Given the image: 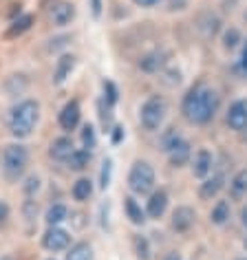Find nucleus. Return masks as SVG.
<instances>
[{
  "instance_id": "nucleus-1",
  "label": "nucleus",
  "mask_w": 247,
  "mask_h": 260,
  "mask_svg": "<svg viewBox=\"0 0 247 260\" xmlns=\"http://www.w3.org/2000/svg\"><path fill=\"white\" fill-rule=\"evenodd\" d=\"M221 106V95L207 84H197L188 90V95L183 97L181 104V113L190 123H207L214 119L217 110Z\"/></svg>"
},
{
  "instance_id": "nucleus-2",
  "label": "nucleus",
  "mask_w": 247,
  "mask_h": 260,
  "mask_svg": "<svg viewBox=\"0 0 247 260\" xmlns=\"http://www.w3.org/2000/svg\"><path fill=\"white\" fill-rule=\"evenodd\" d=\"M38 117H40V104L34 102V100L20 102L14 110H11V117H9L11 135L18 137V139L29 137L31 130H34L36 123H38Z\"/></svg>"
},
{
  "instance_id": "nucleus-3",
  "label": "nucleus",
  "mask_w": 247,
  "mask_h": 260,
  "mask_svg": "<svg viewBox=\"0 0 247 260\" xmlns=\"http://www.w3.org/2000/svg\"><path fill=\"white\" fill-rule=\"evenodd\" d=\"M29 166V152L27 148L20 146V144H11L5 148V154H3V170H5V177L9 181H18L22 177V172L27 170Z\"/></svg>"
},
{
  "instance_id": "nucleus-4",
  "label": "nucleus",
  "mask_w": 247,
  "mask_h": 260,
  "mask_svg": "<svg viewBox=\"0 0 247 260\" xmlns=\"http://www.w3.org/2000/svg\"><path fill=\"white\" fill-rule=\"evenodd\" d=\"M166 110H168V106H166L164 97H161V95H150L144 102L141 110H139L141 126H144L146 130H150V133L159 130L161 123H164V119H166Z\"/></svg>"
},
{
  "instance_id": "nucleus-5",
  "label": "nucleus",
  "mask_w": 247,
  "mask_h": 260,
  "mask_svg": "<svg viewBox=\"0 0 247 260\" xmlns=\"http://www.w3.org/2000/svg\"><path fill=\"white\" fill-rule=\"evenodd\" d=\"M128 187L135 194H148L155 187V170L148 161H135L128 174Z\"/></svg>"
},
{
  "instance_id": "nucleus-6",
  "label": "nucleus",
  "mask_w": 247,
  "mask_h": 260,
  "mask_svg": "<svg viewBox=\"0 0 247 260\" xmlns=\"http://www.w3.org/2000/svg\"><path fill=\"white\" fill-rule=\"evenodd\" d=\"M49 18L57 27H64V24H69L75 18V7L67 3V0H53L49 5Z\"/></svg>"
},
{
  "instance_id": "nucleus-7",
  "label": "nucleus",
  "mask_w": 247,
  "mask_h": 260,
  "mask_svg": "<svg viewBox=\"0 0 247 260\" xmlns=\"http://www.w3.org/2000/svg\"><path fill=\"white\" fill-rule=\"evenodd\" d=\"M71 243V236H69V232H64L60 230V227H49L47 232H44V236H42V245H44V249H49V251H64L69 247Z\"/></svg>"
},
{
  "instance_id": "nucleus-8",
  "label": "nucleus",
  "mask_w": 247,
  "mask_h": 260,
  "mask_svg": "<svg viewBox=\"0 0 247 260\" xmlns=\"http://www.w3.org/2000/svg\"><path fill=\"white\" fill-rule=\"evenodd\" d=\"M225 121L232 130H245L247 128V100H236L227 108Z\"/></svg>"
},
{
  "instance_id": "nucleus-9",
  "label": "nucleus",
  "mask_w": 247,
  "mask_h": 260,
  "mask_svg": "<svg viewBox=\"0 0 247 260\" xmlns=\"http://www.w3.org/2000/svg\"><path fill=\"white\" fill-rule=\"evenodd\" d=\"M194 218H197V214H194V210L190 205H179L177 210L172 212L170 225H172L174 232L186 234V232H190V227L194 225Z\"/></svg>"
},
{
  "instance_id": "nucleus-10",
  "label": "nucleus",
  "mask_w": 247,
  "mask_h": 260,
  "mask_svg": "<svg viewBox=\"0 0 247 260\" xmlns=\"http://www.w3.org/2000/svg\"><path fill=\"white\" fill-rule=\"evenodd\" d=\"M80 115H82L80 104H77L75 100H73V102H69L67 106L62 108V113H60V128H62V130H67V133L75 130V128H77V123H80Z\"/></svg>"
},
{
  "instance_id": "nucleus-11",
  "label": "nucleus",
  "mask_w": 247,
  "mask_h": 260,
  "mask_svg": "<svg viewBox=\"0 0 247 260\" xmlns=\"http://www.w3.org/2000/svg\"><path fill=\"white\" fill-rule=\"evenodd\" d=\"M192 152H190V144H188L186 139H179L177 144H174L170 150H168V159H170V166L172 168H181L186 166L188 161H190Z\"/></svg>"
},
{
  "instance_id": "nucleus-12",
  "label": "nucleus",
  "mask_w": 247,
  "mask_h": 260,
  "mask_svg": "<svg viewBox=\"0 0 247 260\" xmlns=\"http://www.w3.org/2000/svg\"><path fill=\"white\" fill-rule=\"evenodd\" d=\"M192 172H194V177H199V179H205L207 174L212 172V152H210V150L201 148V150L194 154Z\"/></svg>"
},
{
  "instance_id": "nucleus-13",
  "label": "nucleus",
  "mask_w": 247,
  "mask_h": 260,
  "mask_svg": "<svg viewBox=\"0 0 247 260\" xmlns=\"http://www.w3.org/2000/svg\"><path fill=\"white\" fill-rule=\"evenodd\" d=\"M166 207H168V192L166 190H157V192H152L150 194V201H148V216L150 218H159V216H164V212H166Z\"/></svg>"
},
{
  "instance_id": "nucleus-14",
  "label": "nucleus",
  "mask_w": 247,
  "mask_h": 260,
  "mask_svg": "<svg viewBox=\"0 0 247 260\" xmlns=\"http://www.w3.org/2000/svg\"><path fill=\"white\" fill-rule=\"evenodd\" d=\"M73 150H75L73 141H71L69 137H60L51 144L49 154H51V159H55V161H67L71 154H73Z\"/></svg>"
},
{
  "instance_id": "nucleus-15",
  "label": "nucleus",
  "mask_w": 247,
  "mask_h": 260,
  "mask_svg": "<svg viewBox=\"0 0 247 260\" xmlns=\"http://www.w3.org/2000/svg\"><path fill=\"white\" fill-rule=\"evenodd\" d=\"M223 190V177H212V179H205L199 187V199L201 201H212L219 197V192Z\"/></svg>"
},
{
  "instance_id": "nucleus-16",
  "label": "nucleus",
  "mask_w": 247,
  "mask_h": 260,
  "mask_svg": "<svg viewBox=\"0 0 247 260\" xmlns=\"http://www.w3.org/2000/svg\"><path fill=\"white\" fill-rule=\"evenodd\" d=\"M73 69H75V57L73 55H62L60 60H57L53 82L55 84H64L67 82V77H71V73H73Z\"/></svg>"
},
{
  "instance_id": "nucleus-17",
  "label": "nucleus",
  "mask_w": 247,
  "mask_h": 260,
  "mask_svg": "<svg viewBox=\"0 0 247 260\" xmlns=\"http://www.w3.org/2000/svg\"><path fill=\"white\" fill-rule=\"evenodd\" d=\"M123 210H126V216L131 218L133 225H144L146 223V212L141 210V205L133 197L123 199Z\"/></svg>"
},
{
  "instance_id": "nucleus-18",
  "label": "nucleus",
  "mask_w": 247,
  "mask_h": 260,
  "mask_svg": "<svg viewBox=\"0 0 247 260\" xmlns=\"http://www.w3.org/2000/svg\"><path fill=\"white\" fill-rule=\"evenodd\" d=\"M166 64L164 60V53H159V51H155V53H148L139 60V69L144 71V73H157V71Z\"/></svg>"
},
{
  "instance_id": "nucleus-19",
  "label": "nucleus",
  "mask_w": 247,
  "mask_h": 260,
  "mask_svg": "<svg viewBox=\"0 0 247 260\" xmlns=\"http://www.w3.org/2000/svg\"><path fill=\"white\" fill-rule=\"evenodd\" d=\"M31 24H34V16L24 14V16L16 18V20L9 24V29H7V34H5V36H7V38H18V36H22L24 31H29Z\"/></svg>"
},
{
  "instance_id": "nucleus-20",
  "label": "nucleus",
  "mask_w": 247,
  "mask_h": 260,
  "mask_svg": "<svg viewBox=\"0 0 247 260\" xmlns=\"http://www.w3.org/2000/svg\"><path fill=\"white\" fill-rule=\"evenodd\" d=\"M230 203L227 201H217V205L212 207V212H210V220L214 225H225L227 220H230Z\"/></svg>"
},
{
  "instance_id": "nucleus-21",
  "label": "nucleus",
  "mask_w": 247,
  "mask_h": 260,
  "mask_svg": "<svg viewBox=\"0 0 247 260\" xmlns=\"http://www.w3.org/2000/svg\"><path fill=\"white\" fill-rule=\"evenodd\" d=\"M67 260H93V247L88 243H75L67 253Z\"/></svg>"
},
{
  "instance_id": "nucleus-22",
  "label": "nucleus",
  "mask_w": 247,
  "mask_h": 260,
  "mask_svg": "<svg viewBox=\"0 0 247 260\" xmlns=\"http://www.w3.org/2000/svg\"><path fill=\"white\" fill-rule=\"evenodd\" d=\"M67 218H69V210H67V205H62V203L51 205L49 210H47V225L49 227L60 225L62 220H67Z\"/></svg>"
},
{
  "instance_id": "nucleus-23",
  "label": "nucleus",
  "mask_w": 247,
  "mask_h": 260,
  "mask_svg": "<svg viewBox=\"0 0 247 260\" xmlns=\"http://www.w3.org/2000/svg\"><path fill=\"white\" fill-rule=\"evenodd\" d=\"M71 192H73L75 201H88V197L93 194V183H90V179H77Z\"/></svg>"
},
{
  "instance_id": "nucleus-24",
  "label": "nucleus",
  "mask_w": 247,
  "mask_h": 260,
  "mask_svg": "<svg viewBox=\"0 0 247 260\" xmlns=\"http://www.w3.org/2000/svg\"><path fill=\"white\" fill-rule=\"evenodd\" d=\"M90 161V152L88 150H73V154L67 159V164L71 170H84Z\"/></svg>"
},
{
  "instance_id": "nucleus-25",
  "label": "nucleus",
  "mask_w": 247,
  "mask_h": 260,
  "mask_svg": "<svg viewBox=\"0 0 247 260\" xmlns=\"http://www.w3.org/2000/svg\"><path fill=\"white\" fill-rule=\"evenodd\" d=\"M230 187H232V194H234L236 199L245 197V194H247V170H240V172L236 174V177L232 179Z\"/></svg>"
},
{
  "instance_id": "nucleus-26",
  "label": "nucleus",
  "mask_w": 247,
  "mask_h": 260,
  "mask_svg": "<svg viewBox=\"0 0 247 260\" xmlns=\"http://www.w3.org/2000/svg\"><path fill=\"white\" fill-rule=\"evenodd\" d=\"M133 245H135V253H137L139 260H150V245H148V238L137 234V236L133 238Z\"/></svg>"
},
{
  "instance_id": "nucleus-27",
  "label": "nucleus",
  "mask_w": 247,
  "mask_h": 260,
  "mask_svg": "<svg viewBox=\"0 0 247 260\" xmlns=\"http://www.w3.org/2000/svg\"><path fill=\"white\" fill-rule=\"evenodd\" d=\"M238 42H240V31L234 29V27L225 29V34H223V49L232 51V49L238 47Z\"/></svg>"
},
{
  "instance_id": "nucleus-28",
  "label": "nucleus",
  "mask_w": 247,
  "mask_h": 260,
  "mask_svg": "<svg viewBox=\"0 0 247 260\" xmlns=\"http://www.w3.org/2000/svg\"><path fill=\"white\" fill-rule=\"evenodd\" d=\"M82 144H84V148L90 152L95 148V144H97V137H95V128L90 126V123H86V126L82 128Z\"/></svg>"
},
{
  "instance_id": "nucleus-29",
  "label": "nucleus",
  "mask_w": 247,
  "mask_h": 260,
  "mask_svg": "<svg viewBox=\"0 0 247 260\" xmlns=\"http://www.w3.org/2000/svg\"><path fill=\"white\" fill-rule=\"evenodd\" d=\"M110 172H113V161L104 159L102 172H100V187H102V190H106V187L110 185Z\"/></svg>"
},
{
  "instance_id": "nucleus-30",
  "label": "nucleus",
  "mask_w": 247,
  "mask_h": 260,
  "mask_svg": "<svg viewBox=\"0 0 247 260\" xmlns=\"http://www.w3.org/2000/svg\"><path fill=\"white\" fill-rule=\"evenodd\" d=\"M104 93H106V104L113 106V104L117 102V86L113 82H104Z\"/></svg>"
},
{
  "instance_id": "nucleus-31",
  "label": "nucleus",
  "mask_w": 247,
  "mask_h": 260,
  "mask_svg": "<svg viewBox=\"0 0 247 260\" xmlns=\"http://www.w3.org/2000/svg\"><path fill=\"white\" fill-rule=\"evenodd\" d=\"M36 214H38V205L34 201H24V216H27V220H34Z\"/></svg>"
},
{
  "instance_id": "nucleus-32",
  "label": "nucleus",
  "mask_w": 247,
  "mask_h": 260,
  "mask_svg": "<svg viewBox=\"0 0 247 260\" xmlns=\"http://www.w3.org/2000/svg\"><path fill=\"white\" fill-rule=\"evenodd\" d=\"M38 187H40V179H38V177H29L27 179V185H24V192L31 197L34 192H38Z\"/></svg>"
},
{
  "instance_id": "nucleus-33",
  "label": "nucleus",
  "mask_w": 247,
  "mask_h": 260,
  "mask_svg": "<svg viewBox=\"0 0 247 260\" xmlns=\"http://www.w3.org/2000/svg\"><path fill=\"white\" fill-rule=\"evenodd\" d=\"M7 218H9V205L5 201H0V223H5Z\"/></svg>"
},
{
  "instance_id": "nucleus-34",
  "label": "nucleus",
  "mask_w": 247,
  "mask_h": 260,
  "mask_svg": "<svg viewBox=\"0 0 247 260\" xmlns=\"http://www.w3.org/2000/svg\"><path fill=\"white\" fill-rule=\"evenodd\" d=\"M90 7H93V16L95 18L102 16V0H90Z\"/></svg>"
},
{
  "instance_id": "nucleus-35",
  "label": "nucleus",
  "mask_w": 247,
  "mask_h": 260,
  "mask_svg": "<svg viewBox=\"0 0 247 260\" xmlns=\"http://www.w3.org/2000/svg\"><path fill=\"white\" fill-rule=\"evenodd\" d=\"M157 3H161V0H135V5H139V7H155Z\"/></svg>"
},
{
  "instance_id": "nucleus-36",
  "label": "nucleus",
  "mask_w": 247,
  "mask_h": 260,
  "mask_svg": "<svg viewBox=\"0 0 247 260\" xmlns=\"http://www.w3.org/2000/svg\"><path fill=\"white\" fill-rule=\"evenodd\" d=\"M240 67L247 73V42H245V49H243V57H240Z\"/></svg>"
},
{
  "instance_id": "nucleus-37",
  "label": "nucleus",
  "mask_w": 247,
  "mask_h": 260,
  "mask_svg": "<svg viewBox=\"0 0 247 260\" xmlns=\"http://www.w3.org/2000/svg\"><path fill=\"white\" fill-rule=\"evenodd\" d=\"M161 260H181V253H177V251H170V253H166Z\"/></svg>"
},
{
  "instance_id": "nucleus-38",
  "label": "nucleus",
  "mask_w": 247,
  "mask_h": 260,
  "mask_svg": "<svg viewBox=\"0 0 247 260\" xmlns=\"http://www.w3.org/2000/svg\"><path fill=\"white\" fill-rule=\"evenodd\" d=\"M240 223H243V225L247 227V205L243 207V210H240Z\"/></svg>"
},
{
  "instance_id": "nucleus-39",
  "label": "nucleus",
  "mask_w": 247,
  "mask_h": 260,
  "mask_svg": "<svg viewBox=\"0 0 247 260\" xmlns=\"http://www.w3.org/2000/svg\"><path fill=\"white\" fill-rule=\"evenodd\" d=\"M113 141H121V128H115V135H113Z\"/></svg>"
},
{
  "instance_id": "nucleus-40",
  "label": "nucleus",
  "mask_w": 247,
  "mask_h": 260,
  "mask_svg": "<svg viewBox=\"0 0 247 260\" xmlns=\"http://www.w3.org/2000/svg\"><path fill=\"white\" fill-rule=\"evenodd\" d=\"M0 260H14V258H0Z\"/></svg>"
},
{
  "instance_id": "nucleus-41",
  "label": "nucleus",
  "mask_w": 247,
  "mask_h": 260,
  "mask_svg": "<svg viewBox=\"0 0 247 260\" xmlns=\"http://www.w3.org/2000/svg\"><path fill=\"white\" fill-rule=\"evenodd\" d=\"M238 260H247V258H238Z\"/></svg>"
},
{
  "instance_id": "nucleus-42",
  "label": "nucleus",
  "mask_w": 247,
  "mask_h": 260,
  "mask_svg": "<svg viewBox=\"0 0 247 260\" xmlns=\"http://www.w3.org/2000/svg\"><path fill=\"white\" fill-rule=\"evenodd\" d=\"M245 247H247V240H245Z\"/></svg>"
},
{
  "instance_id": "nucleus-43",
  "label": "nucleus",
  "mask_w": 247,
  "mask_h": 260,
  "mask_svg": "<svg viewBox=\"0 0 247 260\" xmlns=\"http://www.w3.org/2000/svg\"><path fill=\"white\" fill-rule=\"evenodd\" d=\"M245 18H247V16H245Z\"/></svg>"
}]
</instances>
